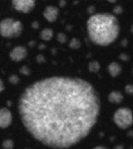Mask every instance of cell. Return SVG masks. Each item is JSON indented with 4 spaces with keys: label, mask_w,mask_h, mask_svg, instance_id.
Instances as JSON below:
<instances>
[{
    "label": "cell",
    "mask_w": 133,
    "mask_h": 149,
    "mask_svg": "<svg viewBox=\"0 0 133 149\" xmlns=\"http://www.w3.org/2000/svg\"><path fill=\"white\" fill-rule=\"evenodd\" d=\"M98 92L88 81L55 76L29 86L18 100L27 132L40 143L67 148L86 138L100 113Z\"/></svg>",
    "instance_id": "1"
},
{
    "label": "cell",
    "mask_w": 133,
    "mask_h": 149,
    "mask_svg": "<svg viewBox=\"0 0 133 149\" xmlns=\"http://www.w3.org/2000/svg\"><path fill=\"white\" fill-rule=\"evenodd\" d=\"M120 26L118 18L110 13H98L87 21V33L91 41L100 46L112 44L118 37Z\"/></svg>",
    "instance_id": "2"
},
{
    "label": "cell",
    "mask_w": 133,
    "mask_h": 149,
    "mask_svg": "<svg viewBox=\"0 0 133 149\" xmlns=\"http://www.w3.org/2000/svg\"><path fill=\"white\" fill-rule=\"evenodd\" d=\"M23 31V24L13 18H4L0 21V35L6 38H17Z\"/></svg>",
    "instance_id": "3"
},
{
    "label": "cell",
    "mask_w": 133,
    "mask_h": 149,
    "mask_svg": "<svg viewBox=\"0 0 133 149\" xmlns=\"http://www.w3.org/2000/svg\"><path fill=\"white\" fill-rule=\"evenodd\" d=\"M113 121L120 129H127L133 124L132 111L127 107L118 108L113 115Z\"/></svg>",
    "instance_id": "4"
},
{
    "label": "cell",
    "mask_w": 133,
    "mask_h": 149,
    "mask_svg": "<svg viewBox=\"0 0 133 149\" xmlns=\"http://www.w3.org/2000/svg\"><path fill=\"white\" fill-rule=\"evenodd\" d=\"M35 0H12L14 9L19 12L28 13L35 7Z\"/></svg>",
    "instance_id": "5"
},
{
    "label": "cell",
    "mask_w": 133,
    "mask_h": 149,
    "mask_svg": "<svg viewBox=\"0 0 133 149\" xmlns=\"http://www.w3.org/2000/svg\"><path fill=\"white\" fill-rule=\"evenodd\" d=\"M27 54H28V52L25 47L17 45L10 52V58L15 62H20L25 58Z\"/></svg>",
    "instance_id": "6"
},
{
    "label": "cell",
    "mask_w": 133,
    "mask_h": 149,
    "mask_svg": "<svg viewBox=\"0 0 133 149\" xmlns=\"http://www.w3.org/2000/svg\"><path fill=\"white\" fill-rule=\"evenodd\" d=\"M12 123V114L11 112L6 108H0V128L4 129L9 127Z\"/></svg>",
    "instance_id": "7"
},
{
    "label": "cell",
    "mask_w": 133,
    "mask_h": 149,
    "mask_svg": "<svg viewBox=\"0 0 133 149\" xmlns=\"http://www.w3.org/2000/svg\"><path fill=\"white\" fill-rule=\"evenodd\" d=\"M44 18L49 21V22H54L57 19L58 14H59V10L57 7L55 6H48L44 9Z\"/></svg>",
    "instance_id": "8"
},
{
    "label": "cell",
    "mask_w": 133,
    "mask_h": 149,
    "mask_svg": "<svg viewBox=\"0 0 133 149\" xmlns=\"http://www.w3.org/2000/svg\"><path fill=\"white\" fill-rule=\"evenodd\" d=\"M108 72H109V73H110V75L112 77L115 78V77H118L121 73L122 67L118 63L112 62L108 65Z\"/></svg>",
    "instance_id": "9"
},
{
    "label": "cell",
    "mask_w": 133,
    "mask_h": 149,
    "mask_svg": "<svg viewBox=\"0 0 133 149\" xmlns=\"http://www.w3.org/2000/svg\"><path fill=\"white\" fill-rule=\"evenodd\" d=\"M108 99H109V101L112 104H119L122 102L124 96L120 92L113 91L110 93V95L108 96Z\"/></svg>",
    "instance_id": "10"
},
{
    "label": "cell",
    "mask_w": 133,
    "mask_h": 149,
    "mask_svg": "<svg viewBox=\"0 0 133 149\" xmlns=\"http://www.w3.org/2000/svg\"><path fill=\"white\" fill-rule=\"evenodd\" d=\"M53 37V31L51 28H45L40 32V38L44 41H50Z\"/></svg>",
    "instance_id": "11"
},
{
    "label": "cell",
    "mask_w": 133,
    "mask_h": 149,
    "mask_svg": "<svg viewBox=\"0 0 133 149\" xmlns=\"http://www.w3.org/2000/svg\"><path fill=\"white\" fill-rule=\"evenodd\" d=\"M88 69L92 73H96V72H98L99 70H100V64L98 61L97 60H92L89 63V65H88Z\"/></svg>",
    "instance_id": "12"
},
{
    "label": "cell",
    "mask_w": 133,
    "mask_h": 149,
    "mask_svg": "<svg viewBox=\"0 0 133 149\" xmlns=\"http://www.w3.org/2000/svg\"><path fill=\"white\" fill-rule=\"evenodd\" d=\"M69 46H70L71 49H78V48H80V46H81V42H80V40H79L78 38H71V40L70 41Z\"/></svg>",
    "instance_id": "13"
},
{
    "label": "cell",
    "mask_w": 133,
    "mask_h": 149,
    "mask_svg": "<svg viewBox=\"0 0 133 149\" xmlns=\"http://www.w3.org/2000/svg\"><path fill=\"white\" fill-rule=\"evenodd\" d=\"M14 147V142L12 140H5L3 142V148L5 149H11Z\"/></svg>",
    "instance_id": "14"
},
{
    "label": "cell",
    "mask_w": 133,
    "mask_h": 149,
    "mask_svg": "<svg viewBox=\"0 0 133 149\" xmlns=\"http://www.w3.org/2000/svg\"><path fill=\"white\" fill-rule=\"evenodd\" d=\"M57 39L59 43L61 44H64L66 43L67 41V36L64 34V33H62V32H59L57 35Z\"/></svg>",
    "instance_id": "15"
},
{
    "label": "cell",
    "mask_w": 133,
    "mask_h": 149,
    "mask_svg": "<svg viewBox=\"0 0 133 149\" xmlns=\"http://www.w3.org/2000/svg\"><path fill=\"white\" fill-rule=\"evenodd\" d=\"M9 81H10V84H12V85H17V84L19 82V78L17 77V75L13 74V75L10 76V78H9Z\"/></svg>",
    "instance_id": "16"
},
{
    "label": "cell",
    "mask_w": 133,
    "mask_h": 149,
    "mask_svg": "<svg viewBox=\"0 0 133 149\" xmlns=\"http://www.w3.org/2000/svg\"><path fill=\"white\" fill-rule=\"evenodd\" d=\"M20 72L24 75H30V70L27 66H23L20 68Z\"/></svg>",
    "instance_id": "17"
},
{
    "label": "cell",
    "mask_w": 133,
    "mask_h": 149,
    "mask_svg": "<svg viewBox=\"0 0 133 149\" xmlns=\"http://www.w3.org/2000/svg\"><path fill=\"white\" fill-rule=\"evenodd\" d=\"M125 92L128 94H132L133 95V85H127L125 86Z\"/></svg>",
    "instance_id": "18"
},
{
    "label": "cell",
    "mask_w": 133,
    "mask_h": 149,
    "mask_svg": "<svg viewBox=\"0 0 133 149\" xmlns=\"http://www.w3.org/2000/svg\"><path fill=\"white\" fill-rule=\"evenodd\" d=\"M37 61L38 63H43V62L45 61V59H44V58L43 55H38V56L37 57Z\"/></svg>",
    "instance_id": "19"
},
{
    "label": "cell",
    "mask_w": 133,
    "mask_h": 149,
    "mask_svg": "<svg viewBox=\"0 0 133 149\" xmlns=\"http://www.w3.org/2000/svg\"><path fill=\"white\" fill-rule=\"evenodd\" d=\"M3 90H4V85H3V80L0 79V93H2Z\"/></svg>",
    "instance_id": "20"
},
{
    "label": "cell",
    "mask_w": 133,
    "mask_h": 149,
    "mask_svg": "<svg viewBox=\"0 0 133 149\" xmlns=\"http://www.w3.org/2000/svg\"><path fill=\"white\" fill-rule=\"evenodd\" d=\"M107 1H109V2H111V3H115L117 0H107Z\"/></svg>",
    "instance_id": "21"
},
{
    "label": "cell",
    "mask_w": 133,
    "mask_h": 149,
    "mask_svg": "<svg viewBox=\"0 0 133 149\" xmlns=\"http://www.w3.org/2000/svg\"><path fill=\"white\" fill-rule=\"evenodd\" d=\"M131 31H132V34H133V25H132V29H131Z\"/></svg>",
    "instance_id": "22"
},
{
    "label": "cell",
    "mask_w": 133,
    "mask_h": 149,
    "mask_svg": "<svg viewBox=\"0 0 133 149\" xmlns=\"http://www.w3.org/2000/svg\"><path fill=\"white\" fill-rule=\"evenodd\" d=\"M132 72H133V70H132Z\"/></svg>",
    "instance_id": "23"
}]
</instances>
